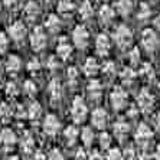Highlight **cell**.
Here are the masks:
<instances>
[{"label": "cell", "instance_id": "36", "mask_svg": "<svg viewBox=\"0 0 160 160\" xmlns=\"http://www.w3.org/2000/svg\"><path fill=\"white\" fill-rule=\"evenodd\" d=\"M67 78H68V82L71 84V85H75L77 82H78L79 79V71L77 69V68H68L67 71Z\"/></svg>", "mask_w": 160, "mask_h": 160}, {"label": "cell", "instance_id": "33", "mask_svg": "<svg viewBox=\"0 0 160 160\" xmlns=\"http://www.w3.org/2000/svg\"><path fill=\"white\" fill-rule=\"evenodd\" d=\"M98 142H100L101 149L108 150L110 149V146H111V143H112V138H111V136H110L107 131H102V133L98 136Z\"/></svg>", "mask_w": 160, "mask_h": 160}, {"label": "cell", "instance_id": "11", "mask_svg": "<svg viewBox=\"0 0 160 160\" xmlns=\"http://www.w3.org/2000/svg\"><path fill=\"white\" fill-rule=\"evenodd\" d=\"M110 101H111L114 110H123L124 107H127L128 95H127L126 89L123 87H114L111 95H110Z\"/></svg>", "mask_w": 160, "mask_h": 160}, {"label": "cell", "instance_id": "44", "mask_svg": "<svg viewBox=\"0 0 160 160\" xmlns=\"http://www.w3.org/2000/svg\"><path fill=\"white\" fill-rule=\"evenodd\" d=\"M128 56H130L131 63H137L138 59H140V51L137 48H130L128 49Z\"/></svg>", "mask_w": 160, "mask_h": 160}, {"label": "cell", "instance_id": "32", "mask_svg": "<svg viewBox=\"0 0 160 160\" xmlns=\"http://www.w3.org/2000/svg\"><path fill=\"white\" fill-rule=\"evenodd\" d=\"M152 16V8L147 3H142L137 9V19L138 20H147Z\"/></svg>", "mask_w": 160, "mask_h": 160}, {"label": "cell", "instance_id": "17", "mask_svg": "<svg viewBox=\"0 0 160 160\" xmlns=\"http://www.w3.org/2000/svg\"><path fill=\"white\" fill-rule=\"evenodd\" d=\"M154 105V97L149 91H142L137 97V108L143 112H149Z\"/></svg>", "mask_w": 160, "mask_h": 160}, {"label": "cell", "instance_id": "46", "mask_svg": "<svg viewBox=\"0 0 160 160\" xmlns=\"http://www.w3.org/2000/svg\"><path fill=\"white\" fill-rule=\"evenodd\" d=\"M153 126H154V130L157 133H160V112H157L154 118H153Z\"/></svg>", "mask_w": 160, "mask_h": 160}, {"label": "cell", "instance_id": "52", "mask_svg": "<svg viewBox=\"0 0 160 160\" xmlns=\"http://www.w3.org/2000/svg\"><path fill=\"white\" fill-rule=\"evenodd\" d=\"M38 3H39V4H45V6H46V4L52 3V0H38Z\"/></svg>", "mask_w": 160, "mask_h": 160}, {"label": "cell", "instance_id": "54", "mask_svg": "<svg viewBox=\"0 0 160 160\" xmlns=\"http://www.w3.org/2000/svg\"><path fill=\"white\" fill-rule=\"evenodd\" d=\"M0 88H2V82H0Z\"/></svg>", "mask_w": 160, "mask_h": 160}, {"label": "cell", "instance_id": "41", "mask_svg": "<svg viewBox=\"0 0 160 160\" xmlns=\"http://www.w3.org/2000/svg\"><path fill=\"white\" fill-rule=\"evenodd\" d=\"M4 91H6V94H8L9 97H15L16 94L19 92V88H18V85H16L15 81H10V82H8V84H6Z\"/></svg>", "mask_w": 160, "mask_h": 160}, {"label": "cell", "instance_id": "19", "mask_svg": "<svg viewBox=\"0 0 160 160\" xmlns=\"http://www.w3.org/2000/svg\"><path fill=\"white\" fill-rule=\"evenodd\" d=\"M152 137H153V130L147 124L142 123L137 127V130H136V140H137L138 144L146 146L152 140Z\"/></svg>", "mask_w": 160, "mask_h": 160}, {"label": "cell", "instance_id": "4", "mask_svg": "<svg viewBox=\"0 0 160 160\" xmlns=\"http://www.w3.org/2000/svg\"><path fill=\"white\" fill-rule=\"evenodd\" d=\"M69 114H71V118L75 124H81L82 121H85L87 116H88V107L81 97H75L72 100Z\"/></svg>", "mask_w": 160, "mask_h": 160}, {"label": "cell", "instance_id": "8", "mask_svg": "<svg viewBox=\"0 0 160 160\" xmlns=\"http://www.w3.org/2000/svg\"><path fill=\"white\" fill-rule=\"evenodd\" d=\"M56 56L59 58L61 61H67L72 56V52H74V45L69 42L67 36H61L56 42V48H55Z\"/></svg>", "mask_w": 160, "mask_h": 160}, {"label": "cell", "instance_id": "47", "mask_svg": "<svg viewBox=\"0 0 160 160\" xmlns=\"http://www.w3.org/2000/svg\"><path fill=\"white\" fill-rule=\"evenodd\" d=\"M33 157L35 160H46V153H43L42 150H38V152H33Z\"/></svg>", "mask_w": 160, "mask_h": 160}, {"label": "cell", "instance_id": "12", "mask_svg": "<svg viewBox=\"0 0 160 160\" xmlns=\"http://www.w3.org/2000/svg\"><path fill=\"white\" fill-rule=\"evenodd\" d=\"M108 124V114L104 108H95L91 112V126L97 130H104Z\"/></svg>", "mask_w": 160, "mask_h": 160}, {"label": "cell", "instance_id": "43", "mask_svg": "<svg viewBox=\"0 0 160 160\" xmlns=\"http://www.w3.org/2000/svg\"><path fill=\"white\" fill-rule=\"evenodd\" d=\"M46 160H65V159H63V154L61 153V150L52 149L46 154Z\"/></svg>", "mask_w": 160, "mask_h": 160}, {"label": "cell", "instance_id": "9", "mask_svg": "<svg viewBox=\"0 0 160 160\" xmlns=\"http://www.w3.org/2000/svg\"><path fill=\"white\" fill-rule=\"evenodd\" d=\"M23 18L29 23H35L38 18L41 16V4L38 3V0H28L23 6Z\"/></svg>", "mask_w": 160, "mask_h": 160}, {"label": "cell", "instance_id": "30", "mask_svg": "<svg viewBox=\"0 0 160 160\" xmlns=\"http://www.w3.org/2000/svg\"><path fill=\"white\" fill-rule=\"evenodd\" d=\"M22 92L25 94V95H28L29 98H33L35 95L38 94L36 84H35L32 79H28V81H25V82H23V85H22Z\"/></svg>", "mask_w": 160, "mask_h": 160}, {"label": "cell", "instance_id": "40", "mask_svg": "<svg viewBox=\"0 0 160 160\" xmlns=\"http://www.w3.org/2000/svg\"><path fill=\"white\" fill-rule=\"evenodd\" d=\"M134 77H136V74H134V71L131 68H124L123 72H121V79H123L124 84H126V82L130 84V82L134 79Z\"/></svg>", "mask_w": 160, "mask_h": 160}, {"label": "cell", "instance_id": "38", "mask_svg": "<svg viewBox=\"0 0 160 160\" xmlns=\"http://www.w3.org/2000/svg\"><path fill=\"white\" fill-rule=\"evenodd\" d=\"M9 43H10V38L8 33L0 32V53H4L9 49Z\"/></svg>", "mask_w": 160, "mask_h": 160}, {"label": "cell", "instance_id": "23", "mask_svg": "<svg viewBox=\"0 0 160 160\" xmlns=\"http://www.w3.org/2000/svg\"><path fill=\"white\" fill-rule=\"evenodd\" d=\"M114 9H116V13L120 16H130L131 12L134 10V3L133 0H117L114 3Z\"/></svg>", "mask_w": 160, "mask_h": 160}, {"label": "cell", "instance_id": "34", "mask_svg": "<svg viewBox=\"0 0 160 160\" xmlns=\"http://www.w3.org/2000/svg\"><path fill=\"white\" fill-rule=\"evenodd\" d=\"M105 160H124V156L120 149H117V147H110L107 152V156H105Z\"/></svg>", "mask_w": 160, "mask_h": 160}, {"label": "cell", "instance_id": "21", "mask_svg": "<svg viewBox=\"0 0 160 160\" xmlns=\"http://www.w3.org/2000/svg\"><path fill=\"white\" fill-rule=\"evenodd\" d=\"M81 69L87 77H95V75L98 74V71L101 69V67H100V63H98V61L95 59V58L89 56V58H87V59L84 61Z\"/></svg>", "mask_w": 160, "mask_h": 160}, {"label": "cell", "instance_id": "7", "mask_svg": "<svg viewBox=\"0 0 160 160\" xmlns=\"http://www.w3.org/2000/svg\"><path fill=\"white\" fill-rule=\"evenodd\" d=\"M8 35L13 42L20 43V42H23L26 39V36L29 33H28V28H26V25L23 23V20H15V22L8 28Z\"/></svg>", "mask_w": 160, "mask_h": 160}, {"label": "cell", "instance_id": "15", "mask_svg": "<svg viewBox=\"0 0 160 160\" xmlns=\"http://www.w3.org/2000/svg\"><path fill=\"white\" fill-rule=\"evenodd\" d=\"M18 143V136L12 128L6 127L0 131V146L4 150H10L13 146Z\"/></svg>", "mask_w": 160, "mask_h": 160}, {"label": "cell", "instance_id": "3", "mask_svg": "<svg viewBox=\"0 0 160 160\" xmlns=\"http://www.w3.org/2000/svg\"><path fill=\"white\" fill-rule=\"evenodd\" d=\"M29 42L35 52H41L48 45V32L43 29V26H35L29 33Z\"/></svg>", "mask_w": 160, "mask_h": 160}, {"label": "cell", "instance_id": "37", "mask_svg": "<svg viewBox=\"0 0 160 160\" xmlns=\"http://www.w3.org/2000/svg\"><path fill=\"white\" fill-rule=\"evenodd\" d=\"M101 69H102V74L107 75V77H112V75L116 74V65H114L112 61H105L102 63Z\"/></svg>", "mask_w": 160, "mask_h": 160}, {"label": "cell", "instance_id": "53", "mask_svg": "<svg viewBox=\"0 0 160 160\" xmlns=\"http://www.w3.org/2000/svg\"><path fill=\"white\" fill-rule=\"evenodd\" d=\"M8 160H20V159H19L18 156H12V157H9Z\"/></svg>", "mask_w": 160, "mask_h": 160}, {"label": "cell", "instance_id": "29", "mask_svg": "<svg viewBox=\"0 0 160 160\" xmlns=\"http://www.w3.org/2000/svg\"><path fill=\"white\" fill-rule=\"evenodd\" d=\"M87 91H88V94L92 98L94 97H100L101 92H102V84H101L100 81H97V79H91V81L88 82Z\"/></svg>", "mask_w": 160, "mask_h": 160}, {"label": "cell", "instance_id": "25", "mask_svg": "<svg viewBox=\"0 0 160 160\" xmlns=\"http://www.w3.org/2000/svg\"><path fill=\"white\" fill-rule=\"evenodd\" d=\"M79 140L82 142V144L85 147L92 146L94 140H95V133H94L92 127H84L81 131H79Z\"/></svg>", "mask_w": 160, "mask_h": 160}, {"label": "cell", "instance_id": "14", "mask_svg": "<svg viewBox=\"0 0 160 160\" xmlns=\"http://www.w3.org/2000/svg\"><path fill=\"white\" fill-rule=\"evenodd\" d=\"M61 28H62V23H61V18L59 15L56 13H49L43 20V29L51 35H56L59 33Z\"/></svg>", "mask_w": 160, "mask_h": 160}, {"label": "cell", "instance_id": "27", "mask_svg": "<svg viewBox=\"0 0 160 160\" xmlns=\"http://www.w3.org/2000/svg\"><path fill=\"white\" fill-rule=\"evenodd\" d=\"M42 116V107L39 102L32 101L29 105L26 107V117L29 120H38Z\"/></svg>", "mask_w": 160, "mask_h": 160}, {"label": "cell", "instance_id": "13", "mask_svg": "<svg viewBox=\"0 0 160 160\" xmlns=\"http://www.w3.org/2000/svg\"><path fill=\"white\" fill-rule=\"evenodd\" d=\"M116 9L114 6H110V4H102L97 12V16H98V20H100L101 25H104V26H108V25H111L114 22V19H116Z\"/></svg>", "mask_w": 160, "mask_h": 160}, {"label": "cell", "instance_id": "10", "mask_svg": "<svg viewBox=\"0 0 160 160\" xmlns=\"http://www.w3.org/2000/svg\"><path fill=\"white\" fill-rule=\"evenodd\" d=\"M42 128H43V133L46 136H56L61 130V121L59 118L55 116V114H46L42 121Z\"/></svg>", "mask_w": 160, "mask_h": 160}, {"label": "cell", "instance_id": "42", "mask_svg": "<svg viewBox=\"0 0 160 160\" xmlns=\"http://www.w3.org/2000/svg\"><path fill=\"white\" fill-rule=\"evenodd\" d=\"M4 8L10 12H15L20 8V0H3Z\"/></svg>", "mask_w": 160, "mask_h": 160}, {"label": "cell", "instance_id": "26", "mask_svg": "<svg viewBox=\"0 0 160 160\" xmlns=\"http://www.w3.org/2000/svg\"><path fill=\"white\" fill-rule=\"evenodd\" d=\"M63 137H65V140H67L68 144L72 146L79 138V130H78V127L75 126V124H72V126H68L67 128L63 130Z\"/></svg>", "mask_w": 160, "mask_h": 160}, {"label": "cell", "instance_id": "39", "mask_svg": "<svg viewBox=\"0 0 160 160\" xmlns=\"http://www.w3.org/2000/svg\"><path fill=\"white\" fill-rule=\"evenodd\" d=\"M46 68L49 71H56L59 68V58L58 56H49L46 59Z\"/></svg>", "mask_w": 160, "mask_h": 160}, {"label": "cell", "instance_id": "2", "mask_svg": "<svg viewBox=\"0 0 160 160\" xmlns=\"http://www.w3.org/2000/svg\"><path fill=\"white\" fill-rule=\"evenodd\" d=\"M71 39H72L74 48L81 49V51L87 49L89 45V41H91V35H89L88 28H87L85 25H77V26L72 29Z\"/></svg>", "mask_w": 160, "mask_h": 160}, {"label": "cell", "instance_id": "22", "mask_svg": "<svg viewBox=\"0 0 160 160\" xmlns=\"http://www.w3.org/2000/svg\"><path fill=\"white\" fill-rule=\"evenodd\" d=\"M23 62L18 55H9L8 59L4 61V69L10 74H18L22 71Z\"/></svg>", "mask_w": 160, "mask_h": 160}, {"label": "cell", "instance_id": "24", "mask_svg": "<svg viewBox=\"0 0 160 160\" xmlns=\"http://www.w3.org/2000/svg\"><path fill=\"white\" fill-rule=\"evenodd\" d=\"M48 94L52 101H59L62 97V85L58 79H52L48 85Z\"/></svg>", "mask_w": 160, "mask_h": 160}, {"label": "cell", "instance_id": "45", "mask_svg": "<svg viewBox=\"0 0 160 160\" xmlns=\"http://www.w3.org/2000/svg\"><path fill=\"white\" fill-rule=\"evenodd\" d=\"M88 160H104V156H102L98 150H92V152L88 154Z\"/></svg>", "mask_w": 160, "mask_h": 160}, {"label": "cell", "instance_id": "48", "mask_svg": "<svg viewBox=\"0 0 160 160\" xmlns=\"http://www.w3.org/2000/svg\"><path fill=\"white\" fill-rule=\"evenodd\" d=\"M75 160H88V153H85L84 150H79L75 156Z\"/></svg>", "mask_w": 160, "mask_h": 160}, {"label": "cell", "instance_id": "18", "mask_svg": "<svg viewBox=\"0 0 160 160\" xmlns=\"http://www.w3.org/2000/svg\"><path fill=\"white\" fill-rule=\"evenodd\" d=\"M77 13H78L79 19L84 20V22H88L89 19H92V16L95 15V9H94V4L89 2V0H82L79 6L77 8Z\"/></svg>", "mask_w": 160, "mask_h": 160}, {"label": "cell", "instance_id": "1", "mask_svg": "<svg viewBox=\"0 0 160 160\" xmlns=\"http://www.w3.org/2000/svg\"><path fill=\"white\" fill-rule=\"evenodd\" d=\"M111 39L120 49H130L134 41L133 30L130 29V26H127L124 23H120L112 30Z\"/></svg>", "mask_w": 160, "mask_h": 160}, {"label": "cell", "instance_id": "5", "mask_svg": "<svg viewBox=\"0 0 160 160\" xmlns=\"http://www.w3.org/2000/svg\"><path fill=\"white\" fill-rule=\"evenodd\" d=\"M140 43H142L143 49H146L147 52H153L159 48L160 39H159V33H157L156 29H152V28H146L142 32V36H140Z\"/></svg>", "mask_w": 160, "mask_h": 160}, {"label": "cell", "instance_id": "31", "mask_svg": "<svg viewBox=\"0 0 160 160\" xmlns=\"http://www.w3.org/2000/svg\"><path fill=\"white\" fill-rule=\"evenodd\" d=\"M13 108L10 107L9 104L3 102V104H0V121H3V123H8L9 120H12L13 117Z\"/></svg>", "mask_w": 160, "mask_h": 160}, {"label": "cell", "instance_id": "20", "mask_svg": "<svg viewBox=\"0 0 160 160\" xmlns=\"http://www.w3.org/2000/svg\"><path fill=\"white\" fill-rule=\"evenodd\" d=\"M128 131H130V126H128V123L123 118L117 120L116 123H114V126H112V133H114L116 138L120 140V142H123L124 138L127 137Z\"/></svg>", "mask_w": 160, "mask_h": 160}, {"label": "cell", "instance_id": "16", "mask_svg": "<svg viewBox=\"0 0 160 160\" xmlns=\"http://www.w3.org/2000/svg\"><path fill=\"white\" fill-rule=\"evenodd\" d=\"M77 3L75 0H58L56 3V12L59 16H65V18H69L77 12Z\"/></svg>", "mask_w": 160, "mask_h": 160}, {"label": "cell", "instance_id": "28", "mask_svg": "<svg viewBox=\"0 0 160 160\" xmlns=\"http://www.w3.org/2000/svg\"><path fill=\"white\" fill-rule=\"evenodd\" d=\"M20 147H22V152L26 153V154H30V153L35 152V140H33V137H32L29 133H26L22 137Z\"/></svg>", "mask_w": 160, "mask_h": 160}, {"label": "cell", "instance_id": "6", "mask_svg": "<svg viewBox=\"0 0 160 160\" xmlns=\"http://www.w3.org/2000/svg\"><path fill=\"white\" fill-rule=\"evenodd\" d=\"M111 46H112V39L111 36H108V33H104V32H101V33L97 35L95 38V41H94V48H95V53L98 56H108L110 51H111Z\"/></svg>", "mask_w": 160, "mask_h": 160}, {"label": "cell", "instance_id": "35", "mask_svg": "<svg viewBox=\"0 0 160 160\" xmlns=\"http://www.w3.org/2000/svg\"><path fill=\"white\" fill-rule=\"evenodd\" d=\"M26 68H28V71H29V72H32V74H36V72L41 71L42 63H41V61L38 59V58H35V56H33V58H30V59H29Z\"/></svg>", "mask_w": 160, "mask_h": 160}, {"label": "cell", "instance_id": "50", "mask_svg": "<svg viewBox=\"0 0 160 160\" xmlns=\"http://www.w3.org/2000/svg\"><path fill=\"white\" fill-rule=\"evenodd\" d=\"M154 159L160 160V146H157V147H156V152H154Z\"/></svg>", "mask_w": 160, "mask_h": 160}, {"label": "cell", "instance_id": "51", "mask_svg": "<svg viewBox=\"0 0 160 160\" xmlns=\"http://www.w3.org/2000/svg\"><path fill=\"white\" fill-rule=\"evenodd\" d=\"M4 72H6V69H4V62L3 61H0V77H2Z\"/></svg>", "mask_w": 160, "mask_h": 160}, {"label": "cell", "instance_id": "49", "mask_svg": "<svg viewBox=\"0 0 160 160\" xmlns=\"http://www.w3.org/2000/svg\"><path fill=\"white\" fill-rule=\"evenodd\" d=\"M153 25H154V29H156L157 32H160V13L153 19Z\"/></svg>", "mask_w": 160, "mask_h": 160}]
</instances>
